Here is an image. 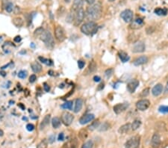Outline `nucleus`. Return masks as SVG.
I'll use <instances>...</instances> for the list:
<instances>
[{
    "label": "nucleus",
    "mask_w": 168,
    "mask_h": 148,
    "mask_svg": "<svg viewBox=\"0 0 168 148\" xmlns=\"http://www.w3.org/2000/svg\"><path fill=\"white\" fill-rule=\"evenodd\" d=\"M145 51V44L143 41H137L132 47V52L134 53H141Z\"/></svg>",
    "instance_id": "10"
},
{
    "label": "nucleus",
    "mask_w": 168,
    "mask_h": 148,
    "mask_svg": "<svg viewBox=\"0 0 168 148\" xmlns=\"http://www.w3.org/2000/svg\"><path fill=\"white\" fill-rule=\"evenodd\" d=\"M118 55H119L120 59L121 60V61L123 63H125V62L129 61V59H130V57L129 56V55L126 52H125L124 51H122V50L119 52Z\"/></svg>",
    "instance_id": "23"
},
{
    "label": "nucleus",
    "mask_w": 168,
    "mask_h": 148,
    "mask_svg": "<svg viewBox=\"0 0 168 148\" xmlns=\"http://www.w3.org/2000/svg\"><path fill=\"white\" fill-rule=\"evenodd\" d=\"M55 38L59 42L64 41L65 40V38H66L65 31H64V29L62 28L61 26H58L55 28Z\"/></svg>",
    "instance_id": "5"
},
{
    "label": "nucleus",
    "mask_w": 168,
    "mask_h": 148,
    "mask_svg": "<svg viewBox=\"0 0 168 148\" xmlns=\"http://www.w3.org/2000/svg\"><path fill=\"white\" fill-rule=\"evenodd\" d=\"M26 129L28 131L32 132V131H33L35 130V126L33 124H32V123H28V124L26 125Z\"/></svg>",
    "instance_id": "44"
},
{
    "label": "nucleus",
    "mask_w": 168,
    "mask_h": 148,
    "mask_svg": "<svg viewBox=\"0 0 168 148\" xmlns=\"http://www.w3.org/2000/svg\"><path fill=\"white\" fill-rule=\"evenodd\" d=\"M109 2H114V1H115V0H108Z\"/></svg>",
    "instance_id": "61"
},
{
    "label": "nucleus",
    "mask_w": 168,
    "mask_h": 148,
    "mask_svg": "<svg viewBox=\"0 0 168 148\" xmlns=\"http://www.w3.org/2000/svg\"><path fill=\"white\" fill-rule=\"evenodd\" d=\"M82 6H83V0H74L71 6L70 11L74 13L76 11L82 8Z\"/></svg>",
    "instance_id": "16"
},
{
    "label": "nucleus",
    "mask_w": 168,
    "mask_h": 148,
    "mask_svg": "<svg viewBox=\"0 0 168 148\" xmlns=\"http://www.w3.org/2000/svg\"><path fill=\"white\" fill-rule=\"evenodd\" d=\"M150 90L149 87L144 88L141 92L140 96H141V97H143H143H146V96L150 94Z\"/></svg>",
    "instance_id": "38"
},
{
    "label": "nucleus",
    "mask_w": 168,
    "mask_h": 148,
    "mask_svg": "<svg viewBox=\"0 0 168 148\" xmlns=\"http://www.w3.org/2000/svg\"><path fill=\"white\" fill-rule=\"evenodd\" d=\"M74 120V116L70 112H64L61 115V122L65 126H70Z\"/></svg>",
    "instance_id": "7"
},
{
    "label": "nucleus",
    "mask_w": 168,
    "mask_h": 148,
    "mask_svg": "<svg viewBox=\"0 0 168 148\" xmlns=\"http://www.w3.org/2000/svg\"><path fill=\"white\" fill-rule=\"evenodd\" d=\"M113 74H114V69H112V68H109V69L106 70V72H105V76L107 78H110Z\"/></svg>",
    "instance_id": "40"
},
{
    "label": "nucleus",
    "mask_w": 168,
    "mask_h": 148,
    "mask_svg": "<svg viewBox=\"0 0 168 148\" xmlns=\"http://www.w3.org/2000/svg\"><path fill=\"white\" fill-rule=\"evenodd\" d=\"M48 146V141L46 139L42 140L37 146V148H47Z\"/></svg>",
    "instance_id": "36"
},
{
    "label": "nucleus",
    "mask_w": 168,
    "mask_h": 148,
    "mask_svg": "<svg viewBox=\"0 0 168 148\" xmlns=\"http://www.w3.org/2000/svg\"><path fill=\"white\" fill-rule=\"evenodd\" d=\"M83 106V100L81 98H77L75 102V108H74V112L78 113L81 110Z\"/></svg>",
    "instance_id": "20"
},
{
    "label": "nucleus",
    "mask_w": 168,
    "mask_h": 148,
    "mask_svg": "<svg viewBox=\"0 0 168 148\" xmlns=\"http://www.w3.org/2000/svg\"><path fill=\"white\" fill-rule=\"evenodd\" d=\"M23 120H24V121H27V118L26 117H23Z\"/></svg>",
    "instance_id": "60"
},
{
    "label": "nucleus",
    "mask_w": 168,
    "mask_h": 148,
    "mask_svg": "<svg viewBox=\"0 0 168 148\" xmlns=\"http://www.w3.org/2000/svg\"><path fill=\"white\" fill-rule=\"evenodd\" d=\"M0 74H1L2 76H5V74H6V73H5V72H2V71H1V72H0Z\"/></svg>",
    "instance_id": "56"
},
{
    "label": "nucleus",
    "mask_w": 168,
    "mask_h": 148,
    "mask_svg": "<svg viewBox=\"0 0 168 148\" xmlns=\"http://www.w3.org/2000/svg\"><path fill=\"white\" fill-rule=\"evenodd\" d=\"M110 128V124L108 122H104L102 124H101L100 126H99L98 130L99 132H105L107 131Z\"/></svg>",
    "instance_id": "32"
},
{
    "label": "nucleus",
    "mask_w": 168,
    "mask_h": 148,
    "mask_svg": "<svg viewBox=\"0 0 168 148\" xmlns=\"http://www.w3.org/2000/svg\"><path fill=\"white\" fill-rule=\"evenodd\" d=\"M31 67H32V70H33V72H35L36 73H40L42 70V66L38 62H33V63H32Z\"/></svg>",
    "instance_id": "24"
},
{
    "label": "nucleus",
    "mask_w": 168,
    "mask_h": 148,
    "mask_svg": "<svg viewBox=\"0 0 168 148\" xmlns=\"http://www.w3.org/2000/svg\"><path fill=\"white\" fill-rule=\"evenodd\" d=\"M95 1L96 0H86V2H87V3L89 4V5H93L94 4V2H95Z\"/></svg>",
    "instance_id": "53"
},
{
    "label": "nucleus",
    "mask_w": 168,
    "mask_h": 148,
    "mask_svg": "<svg viewBox=\"0 0 168 148\" xmlns=\"http://www.w3.org/2000/svg\"><path fill=\"white\" fill-rule=\"evenodd\" d=\"M39 60L41 61L42 63H44L45 64L48 65V66H51L53 64L52 61L50 60V59H48V58H45L44 57H39Z\"/></svg>",
    "instance_id": "34"
},
{
    "label": "nucleus",
    "mask_w": 168,
    "mask_h": 148,
    "mask_svg": "<svg viewBox=\"0 0 168 148\" xmlns=\"http://www.w3.org/2000/svg\"><path fill=\"white\" fill-rule=\"evenodd\" d=\"M150 106V101L148 100H140L136 103V108L139 111H146Z\"/></svg>",
    "instance_id": "6"
},
{
    "label": "nucleus",
    "mask_w": 168,
    "mask_h": 148,
    "mask_svg": "<svg viewBox=\"0 0 168 148\" xmlns=\"http://www.w3.org/2000/svg\"><path fill=\"white\" fill-rule=\"evenodd\" d=\"M120 17L125 23H130L133 19V11L129 9L124 10L121 13Z\"/></svg>",
    "instance_id": "8"
},
{
    "label": "nucleus",
    "mask_w": 168,
    "mask_h": 148,
    "mask_svg": "<svg viewBox=\"0 0 168 148\" xmlns=\"http://www.w3.org/2000/svg\"><path fill=\"white\" fill-rule=\"evenodd\" d=\"M97 28L95 22L89 21L81 26V32L86 35H92L97 32Z\"/></svg>",
    "instance_id": "2"
},
{
    "label": "nucleus",
    "mask_w": 168,
    "mask_h": 148,
    "mask_svg": "<svg viewBox=\"0 0 168 148\" xmlns=\"http://www.w3.org/2000/svg\"><path fill=\"white\" fill-rule=\"evenodd\" d=\"M132 148H138L140 145V141H141V137L139 135H135L133 136L132 138Z\"/></svg>",
    "instance_id": "25"
},
{
    "label": "nucleus",
    "mask_w": 168,
    "mask_h": 148,
    "mask_svg": "<svg viewBox=\"0 0 168 148\" xmlns=\"http://www.w3.org/2000/svg\"><path fill=\"white\" fill-rule=\"evenodd\" d=\"M143 25V18L138 17L132 22V23L130 24V28L132 29H138V28H141Z\"/></svg>",
    "instance_id": "13"
},
{
    "label": "nucleus",
    "mask_w": 168,
    "mask_h": 148,
    "mask_svg": "<svg viewBox=\"0 0 168 148\" xmlns=\"http://www.w3.org/2000/svg\"><path fill=\"white\" fill-rule=\"evenodd\" d=\"M129 107V103H118V104L115 105L113 107V110L115 114H119L123 112L124 111H125Z\"/></svg>",
    "instance_id": "9"
},
{
    "label": "nucleus",
    "mask_w": 168,
    "mask_h": 148,
    "mask_svg": "<svg viewBox=\"0 0 168 148\" xmlns=\"http://www.w3.org/2000/svg\"><path fill=\"white\" fill-rule=\"evenodd\" d=\"M45 30L42 28V27H40V28H37V29H36L35 31V32H34V36L36 37H40L41 35L43 34V32H44Z\"/></svg>",
    "instance_id": "35"
},
{
    "label": "nucleus",
    "mask_w": 168,
    "mask_h": 148,
    "mask_svg": "<svg viewBox=\"0 0 168 148\" xmlns=\"http://www.w3.org/2000/svg\"><path fill=\"white\" fill-rule=\"evenodd\" d=\"M149 61V58L146 55H141L137 58H135L134 61H133V64L134 66H141V65H143L144 64H146Z\"/></svg>",
    "instance_id": "14"
},
{
    "label": "nucleus",
    "mask_w": 168,
    "mask_h": 148,
    "mask_svg": "<svg viewBox=\"0 0 168 148\" xmlns=\"http://www.w3.org/2000/svg\"><path fill=\"white\" fill-rule=\"evenodd\" d=\"M99 120H97V121L91 123L90 125H89L88 126V128L89 130L93 131L95 130L96 129L99 128Z\"/></svg>",
    "instance_id": "31"
},
{
    "label": "nucleus",
    "mask_w": 168,
    "mask_h": 148,
    "mask_svg": "<svg viewBox=\"0 0 168 148\" xmlns=\"http://www.w3.org/2000/svg\"><path fill=\"white\" fill-rule=\"evenodd\" d=\"M132 139H129L125 143V148H132Z\"/></svg>",
    "instance_id": "43"
},
{
    "label": "nucleus",
    "mask_w": 168,
    "mask_h": 148,
    "mask_svg": "<svg viewBox=\"0 0 168 148\" xmlns=\"http://www.w3.org/2000/svg\"><path fill=\"white\" fill-rule=\"evenodd\" d=\"M72 104H73V102L72 100L67 101L66 103H64V104L61 105V108L64 109H70V110H71L72 108Z\"/></svg>",
    "instance_id": "33"
},
{
    "label": "nucleus",
    "mask_w": 168,
    "mask_h": 148,
    "mask_svg": "<svg viewBox=\"0 0 168 148\" xmlns=\"http://www.w3.org/2000/svg\"><path fill=\"white\" fill-rule=\"evenodd\" d=\"M18 106H19V108H21L22 110H25V105L23 104V103H19V104H18Z\"/></svg>",
    "instance_id": "54"
},
{
    "label": "nucleus",
    "mask_w": 168,
    "mask_h": 148,
    "mask_svg": "<svg viewBox=\"0 0 168 148\" xmlns=\"http://www.w3.org/2000/svg\"><path fill=\"white\" fill-rule=\"evenodd\" d=\"M52 125L55 129H58L61 126V120L58 117H55L52 120Z\"/></svg>",
    "instance_id": "30"
},
{
    "label": "nucleus",
    "mask_w": 168,
    "mask_h": 148,
    "mask_svg": "<svg viewBox=\"0 0 168 148\" xmlns=\"http://www.w3.org/2000/svg\"><path fill=\"white\" fill-rule=\"evenodd\" d=\"M164 93H165V94H167L168 93V82H167V85H166V87H165Z\"/></svg>",
    "instance_id": "55"
},
{
    "label": "nucleus",
    "mask_w": 168,
    "mask_h": 148,
    "mask_svg": "<svg viewBox=\"0 0 168 148\" xmlns=\"http://www.w3.org/2000/svg\"><path fill=\"white\" fill-rule=\"evenodd\" d=\"M1 39H2V37H0V40H1Z\"/></svg>",
    "instance_id": "62"
},
{
    "label": "nucleus",
    "mask_w": 168,
    "mask_h": 148,
    "mask_svg": "<svg viewBox=\"0 0 168 148\" xmlns=\"http://www.w3.org/2000/svg\"><path fill=\"white\" fill-rule=\"evenodd\" d=\"M85 17V13L83 8H81L76 12H74L73 16V24L75 26H79L84 20V18Z\"/></svg>",
    "instance_id": "4"
},
{
    "label": "nucleus",
    "mask_w": 168,
    "mask_h": 148,
    "mask_svg": "<svg viewBox=\"0 0 168 148\" xmlns=\"http://www.w3.org/2000/svg\"><path fill=\"white\" fill-rule=\"evenodd\" d=\"M88 136V132L86 129H81L79 132V138L81 141H85Z\"/></svg>",
    "instance_id": "26"
},
{
    "label": "nucleus",
    "mask_w": 168,
    "mask_h": 148,
    "mask_svg": "<svg viewBox=\"0 0 168 148\" xmlns=\"http://www.w3.org/2000/svg\"><path fill=\"white\" fill-rule=\"evenodd\" d=\"M131 130H132V124H131V123H125V124L121 126L119 128L118 132H119L120 134L124 135V134L128 133Z\"/></svg>",
    "instance_id": "19"
},
{
    "label": "nucleus",
    "mask_w": 168,
    "mask_h": 148,
    "mask_svg": "<svg viewBox=\"0 0 168 148\" xmlns=\"http://www.w3.org/2000/svg\"><path fill=\"white\" fill-rule=\"evenodd\" d=\"M77 146H78V141L74 139L64 144V148H77Z\"/></svg>",
    "instance_id": "21"
},
{
    "label": "nucleus",
    "mask_w": 168,
    "mask_h": 148,
    "mask_svg": "<svg viewBox=\"0 0 168 148\" xmlns=\"http://www.w3.org/2000/svg\"><path fill=\"white\" fill-rule=\"evenodd\" d=\"M3 135H4V132L0 130V136H3Z\"/></svg>",
    "instance_id": "57"
},
{
    "label": "nucleus",
    "mask_w": 168,
    "mask_h": 148,
    "mask_svg": "<svg viewBox=\"0 0 168 148\" xmlns=\"http://www.w3.org/2000/svg\"><path fill=\"white\" fill-rule=\"evenodd\" d=\"M94 118H95L94 114H87L83 115V116L80 118L79 123L81 125H85V124H86V123H88L93 121Z\"/></svg>",
    "instance_id": "12"
},
{
    "label": "nucleus",
    "mask_w": 168,
    "mask_h": 148,
    "mask_svg": "<svg viewBox=\"0 0 168 148\" xmlns=\"http://www.w3.org/2000/svg\"><path fill=\"white\" fill-rule=\"evenodd\" d=\"M27 76V71L26 70H21L18 73V77L20 78H25Z\"/></svg>",
    "instance_id": "41"
},
{
    "label": "nucleus",
    "mask_w": 168,
    "mask_h": 148,
    "mask_svg": "<svg viewBox=\"0 0 168 148\" xmlns=\"http://www.w3.org/2000/svg\"><path fill=\"white\" fill-rule=\"evenodd\" d=\"M36 80H37V76H36L35 74L31 75V76L29 77V82H30L31 83H34Z\"/></svg>",
    "instance_id": "46"
},
{
    "label": "nucleus",
    "mask_w": 168,
    "mask_h": 148,
    "mask_svg": "<svg viewBox=\"0 0 168 148\" xmlns=\"http://www.w3.org/2000/svg\"><path fill=\"white\" fill-rule=\"evenodd\" d=\"M93 141L91 140H89V141H87L86 142H85L82 144L81 148H93Z\"/></svg>",
    "instance_id": "37"
},
{
    "label": "nucleus",
    "mask_w": 168,
    "mask_h": 148,
    "mask_svg": "<svg viewBox=\"0 0 168 148\" xmlns=\"http://www.w3.org/2000/svg\"><path fill=\"white\" fill-rule=\"evenodd\" d=\"M100 80H101V78H100L99 76H95L93 77V81H94V82H99Z\"/></svg>",
    "instance_id": "52"
},
{
    "label": "nucleus",
    "mask_w": 168,
    "mask_h": 148,
    "mask_svg": "<svg viewBox=\"0 0 168 148\" xmlns=\"http://www.w3.org/2000/svg\"><path fill=\"white\" fill-rule=\"evenodd\" d=\"M64 139V133H60L59 135H58V141H63Z\"/></svg>",
    "instance_id": "49"
},
{
    "label": "nucleus",
    "mask_w": 168,
    "mask_h": 148,
    "mask_svg": "<svg viewBox=\"0 0 168 148\" xmlns=\"http://www.w3.org/2000/svg\"><path fill=\"white\" fill-rule=\"evenodd\" d=\"M64 1H65L66 3H70L71 2V0H64Z\"/></svg>",
    "instance_id": "59"
},
{
    "label": "nucleus",
    "mask_w": 168,
    "mask_h": 148,
    "mask_svg": "<svg viewBox=\"0 0 168 148\" xmlns=\"http://www.w3.org/2000/svg\"><path fill=\"white\" fill-rule=\"evenodd\" d=\"M13 24L16 27L19 28V27H22V26H23L24 21H23V19L22 18L18 17H15L13 19Z\"/></svg>",
    "instance_id": "27"
},
{
    "label": "nucleus",
    "mask_w": 168,
    "mask_h": 148,
    "mask_svg": "<svg viewBox=\"0 0 168 148\" xmlns=\"http://www.w3.org/2000/svg\"><path fill=\"white\" fill-rule=\"evenodd\" d=\"M55 135H51L49 139V143H52L54 141H55Z\"/></svg>",
    "instance_id": "51"
},
{
    "label": "nucleus",
    "mask_w": 168,
    "mask_h": 148,
    "mask_svg": "<svg viewBox=\"0 0 168 148\" xmlns=\"http://www.w3.org/2000/svg\"><path fill=\"white\" fill-rule=\"evenodd\" d=\"M155 14H156L159 16H165L167 14V8H157L155 9L154 11Z\"/></svg>",
    "instance_id": "28"
},
{
    "label": "nucleus",
    "mask_w": 168,
    "mask_h": 148,
    "mask_svg": "<svg viewBox=\"0 0 168 148\" xmlns=\"http://www.w3.org/2000/svg\"><path fill=\"white\" fill-rule=\"evenodd\" d=\"M102 13V5L99 2H97L96 4L91 5L90 7L87 8L85 15H86V18L88 19V20L94 22L101 18Z\"/></svg>",
    "instance_id": "1"
},
{
    "label": "nucleus",
    "mask_w": 168,
    "mask_h": 148,
    "mask_svg": "<svg viewBox=\"0 0 168 148\" xmlns=\"http://www.w3.org/2000/svg\"><path fill=\"white\" fill-rule=\"evenodd\" d=\"M85 62L84 61H82V60L78 61V67L79 69H82L85 67Z\"/></svg>",
    "instance_id": "45"
},
{
    "label": "nucleus",
    "mask_w": 168,
    "mask_h": 148,
    "mask_svg": "<svg viewBox=\"0 0 168 148\" xmlns=\"http://www.w3.org/2000/svg\"><path fill=\"white\" fill-rule=\"evenodd\" d=\"M104 86H105V84L104 83H101L97 87V90L98 91H102L103 88H104Z\"/></svg>",
    "instance_id": "50"
},
{
    "label": "nucleus",
    "mask_w": 168,
    "mask_h": 148,
    "mask_svg": "<svg viewBox=\"0 0 168 148\" xmlns=\"http://www.w3.org/2000/svg\"><path fill=\"white\" fill-rule=\"evenodd\" d=\"M138 85H139V81L137 80V79H134V80L131 81L130 82L128 83L127 89L130 93H134L136 91L137 87H138Z\"/></svg>",
    "instance_id": "15"
},
{
    "label": "nucleus",
    "mask_w": 168,
    "mask_h": 148,
    "mask_svg": "<svg viewBox=\"0 0 168 148\" xmlns=\"http://www.w3.org/2000/svg\"><path fill=\"white\" fill-rule=\"evenodd\" d=\"M50 121V114H46L44 117V120L42 121V122L40 124V130H44L46 126H47L49 125V123Z\"/></svg>",
    "instance_id": "22"
},
{
    "label": "nucleus",
    "mask_w": 168,
    "mask_h": 148,
    "mask_svg": "<svg viewBox=\"0 0 168 148\" xmlns=\"http://www.w3.org/2000/svg\"><path fill=\"white\" fill-rule=\"evenodd\" d=\"M97 65L96 62L94 61H92L89 64L88 68L84 72V74L85 75H88V74H90V73L95 72L97 70Z\"/></svg>",
    "instance_id": "17"
},
{
    "label": "nucleus",
    "mask_w": 168,
    "mask_h": 148,
    "mask_svg": "<svg viewBox=\"0 0 168 148\" xmlns=\"http://www.w3.org/2000/svg\"><path fill=\"white\" fill-rule=\"evenodd\" d=\"M44 87L45 91H46V92H49V91H50V87H49V85H47L46 83H44Z\"/></svg>",
    "instance_id": "48"
},
{
    "label": "nucleus",
    "mask_w": 168,
    "mask_h": 148,
    "mask_svg": "<svg viewBox=\"0 0 168 148\" xmlns=\"http://www.w3.org/2000/svg\"><path fill=\"white\" fill-rule=\"evenodd\" d=\"M141 126V120H138V119L134 120V121H133L132 123V130H137L138 129L140 128Z\"/></svg>",
    "instance_id": "29"
},
{
    "label": "nucleus",
    "mask_w": 168,
    "mask_h": 148,
    "mask_svg": "<svg viewBox=\"0 0 168 148\" xmlns=\"http://www.w3.org/2000/svg\"><path fill=\"white\" fill-rule=\"evenodd\" d=\"M5 11H6L7 12L10 13V12L14 9V5H13L12 2H8V3L6 4L5 7Z\"/></svg>",
    "instance_id": "39"
},
{
    "label": "nucleus",
    "mask_w": 168,
    "mask_h": 148,
    "mask_svg": "<svg viewBox=\"0 0 168 148\" xmlns=\"http://www.w3.org/2000/svg\"><path fill=\"white\" fill-rule=\"evenodd\" d=\"M161 136L159 133H155L152 135V138L151 140V145L152 148H159L161 145Z\"/></svg>",
    "instance_id": "11"
},
{
    "label": "nucleus",
    "mask_w": 168,
    "mask_h": 148,
    "mask_svg": "<svg viewBox=\"0 0 168 148\" xmlns=\"http://www.w3.org/2000/svg\"><path fill=\"white\" fill-rule=\"evenodd\" d=\"M159 111L161 113H167L168 112V106L166 105H161L159 108Z\"/></svg>",
    "instance_id": "42"
},
{
    "label": "nucleus",
    "mask_w": 168,
    "mask_h": 148,
    "mask_svg": "<svg viewBox=\"0 0 168 148\" xmlns=\"http://www.w3.org/2000/svg\"><path fill=\"white\" fill-rule=\"evenodd\" d=\"M42 41L44 42L46 46L49 48H52L54 46V39L52 35L49 31H46L43 32V34L40 37Z\"/></svg>",
    "instance_id": "3"
},
{
    "label": "nucleus",
    "mask_w": 168,
    "mask_h": 148,
    "mask_svg": "<svg viewBox=\"0 0 168 148\" xmlns=\"http://www.w3.org/2000/svg\"><path fill=\"white\" fill-rule=\"evenodd\" d=\"M14 41L15 42H17V43H19V42H20L21 41H22V37H20V36H16L15 37H14Z\"/></svg>",
    "instance_id": "47"
},
{
    "label": "nucleus",
    "mask_w": 168,
    "mask_h": 148,
    "mask_svg": "<svg viewBox=\"0 0 168 148\" xmlns=\"http://www.w3.org/2000/svg\"><path fill=\"white\" fill-rule=\"evenodd\" d=\"M162 92H163V85L160 83L155 85L152 90V94L155 96H159Z\"/></svg>",
    "instance_id": "18"
},
{
    "label": "nucleus",
    "mask_w": 168,
    "mask_h": 148,
    "mask_svg": "<svg viewBox=\"0 0 168 148\" xmlns=\"http://www.w3.org/2000/svg\"><path fill=\"white\" fill-rule=\"evenodd\" d=\"M31 46H32V47H33V48H35V45L34 43H32V44H31Z\"/></svg>",
    "instance_id": "58"
}]
</instances>
